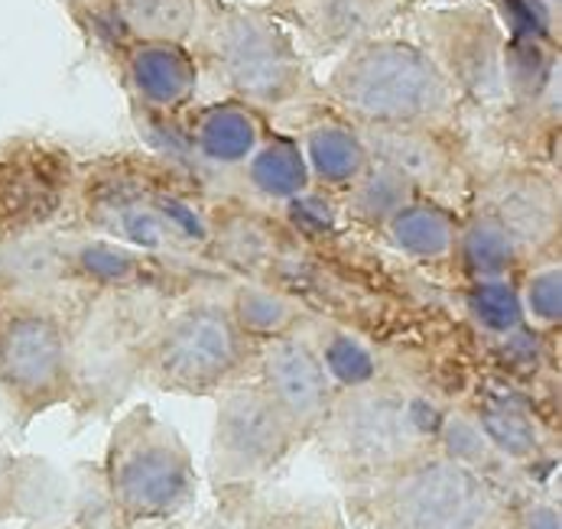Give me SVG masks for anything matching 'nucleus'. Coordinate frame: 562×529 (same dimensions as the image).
<instances>
[{"label":"nucleus","instance_id":"c756f323","mask_svg":"<svg viewBox=\"0 0 562 529\" xmlns=\"http://www.w3.org/2000/svg\"><path fill=\"white\" fill-rule=\"evenodd\" d=\"M507 524L514 529H562V517L557 504L527 497L514 510H507Z\"/></svg>","mask_w":562,"mask_h":529},{"label":"nucleus","instance_id":"393cba45","mask_svg":"<svg viewBox=\"0 0 562 529\" xmlns=\"http://www.w3.org/2000/svg\"><path fill=\"white\" fill-rule=\"evenodd\" d=\"M475 423L491 442V449L504 461L514 464H533L543 454V432L533 419V413L504 393H491L475 406Z\"/></svg>","mask_w":562,"mask_h":529},{"label":"nucleus","instance_id":"f257e3e1","mask_svg":"<svg viewBox=\"0 0 562 529\" xmlns=\"http://www.w3.org/2000/svg\"><path fill=\"white\" fill-rule=\"evenodd\" d=\"M325 101L358 127H456L459 91L429 53L403 36H371L341 53L325 78Z\"/></svg>","mask_w":562,"mask_h":529},{"label":"nucleus","instance_id":"5701e85b","mask_svg":"<svg viewBox=\"0 0 562 529\" xmlns=\"http://www.w3.org/2000/svg\"><path fill=\"white\" fill-rule=\"evenodd\" d=\"M222 300L228 305L235 325L254 345L296 331L310 315L306 305L257 280H232L222 290Z\"/></svg>","mask_w":562,"mask_h":529},{"label":"nucleus","instance_id":"4be33fe9","mask_svg":"<svg viewBox=\"0 0 562 529\" xmlns=\"http://www.w3.org/2000/svg\"><path fill=\"white\" fill-rule=\"evenodd\" d=\"M419 192L403 179L401 172H394L391 166L371 159L368 169L338 195V209H341V222L351 234L358 237H374L381 234V227L387 225L409 199H416Z\"/></svg>","mask_w":562,"mask_h":529},{"label":"nucleus","instance_id":"7ed1b4c3","mask_svg":"<svg viewBox=\"0 0 562 529\" xmlns=\"http://www.w3.org/2000/svg\"><path fill=\"white\" fill-rule=\"evenodd\" d=\"M257 348L235 325L222 290L195 293L150 328L137 374L166 393L212 396L241 383L244 371L257 364Z\"/></svg>","mask_w":562,"mask_h":529},{"label":"nucleus","instance_id":"f8f14e48","mask_svg":"<svg viewBox=\"0 0 562 529\" xmlns=\"http://www.w3.org/2000/svg\"><path fill=\"white\" fill-rule=\"evenodd\" d=\"M487 212L524 250L530 263L560 260L562 185L540 162H507L475 179L469 202Z\"/></svg>","mask_w":562,"mask_h":529},{"label":"nucleus","instance_id":"2eb2a0df","mask_svg":"<svg viewBox=\"0 0 562 529\" xmlns=\"http://www.w3.org/2000/svg\"><path fill=\"white\" fill-rule=\"evenodd\" d=\"M121 76L131 98L144 111L157 117H179L192 108L199 94L202 63L189 49V43L127 40L121 53Z\"/></svg>","mask_w":562,"mask_h":529},{"label":"nucleus","instance_id":"cd10ccee","mask_svg":"<svg viewBox=\"0 0 562 529\" xmlns=\"http://www.w3.org/2000/svg\"><path fill=\"white\" fill-rule=\"evenodd\" d=\"M517 293L527 325L537 331H557L562 325V263L540 260L517 277Z\"/></svg>","mask_w":562,"mask_h":529},{"label":"nucleus","instance_id":"2f4dec72","mask_svg":"<svg viewBox=\"0 0 562 529\" xmlns=\"http://www.w3.org/2000/svg\"><path fill=\"white\" fill-rule=\"evenodd\" d=\"M254 529H328L322 524L319 514L310 510H277V514H263Z\"/></svg>","mask_w":562,"mask_h":529},{"label":"nucleus","instance_id":"a878e982","mask_svg":"<svg viewBox=\"0 0 562 529\" xmlns=\"http://www.w3.org/2000/svg\"><path fill=\"white\" fill-rule=\"evenodd\" d=\"M313 341L319 348L322 364H325L328 378L335 383V390H355V386L381 383L378 354L371 351L368 341H361L348 328H338V325H325L322 322L319 331L313 335Z\"/></svg>","mask_w":562,"mask_h":529},{"label":"nucleus","instance_id":"1a4fd4ad","mask_svg":"<svg viewBox=\"0 0 562 529\" xmlns=\"http://www.w3.org/2000/svg\"><path fill=\"white\" fill-rule=\"evenodd\" d=\"M423 49L459 91L462 104L501 108L510 94V53L497 13L465 0L456 7H439L419 20Z\"/></svg>","mask_w":562,"mask_h":529},{"label":"nucleus","instance_id":"9d476101","mask_svg":"<svg viewBox=\"0 0 562 529\" xmlns=\"http://www.w3.org/2000/svg\"><path fill=\"white\" fill-rule=\"evenodd\" d=\"M79 159L43 140L0 150V244L69 227Z\"/></svg>","mask_w":562,"mask_h":529},{"label":"nucleus","instance_id":"b1692460","mask_svg":"<svg viewBox=\"0 0 562 529\" xmlns=\"http://www.w3.org/2000/svg\"><path fill=\"white\" fill-rule=\"evenodd\" d=\"M108 13L127 40L189 43L205 20V0H111Z\"/></svg>","mask_w":562,"mask_h":529},{"label":"nucleus","instance_id":"f704fd0d","mask_svg":"<svg viewBox=\"0 0 562 529\" xmlns=\"http://www.w3.org/2000/svg\"><path fill=\"white\" fill-rule=\"evenodd\" d=\"M0 293H3V263H0Z\"/></svg>","mask_w":562,"mask_h":529},{"label":"nucleus","instance_id":"6e6552de","mask_svg":"<svg viewBox=\"0 0 562 529\" xmlns=\"http://www.w3.org/2000/svg\"><path fill=\"white\" fill-rule=\"evenodd\" d=\"M63 267L66 283L76 293L140 296L160 303H169L176 296L186 300L195 293H218L235 280L202 260L166 257L72 227H63Z\"/></svg>","mask_w":562,"mask_h":529},{"label":"nucleus","instance_id":"f3484780","mask_svg":"<svg viewBox=\"0 0 562 529\" xmlns=\"http://www.w3.org/2000/svg\"><path fill=\"white\" fill-rule=\"evenodd\" d=\"M263 111L238 98H222L186 114V147L202 169L235 176L267 134Z\"/></svg>","mask_w":562,"mask_h":529},{"label":"nucleus","instance_id":"a211bd4d","mask_svg":"<svg viewBox=\"0 0 562 529\" xmlns=\"http://www.w3.org/2000/svg\"><path fill=\"white\" fill-rule=\"evenodd\" d=\"M459 222H462V209H452L429 195H416L381 227L378 244H384L391 254H397L401 260L419 270L452 273Z\"/></svg>","mask_w":562,"mask_h":529},{"label":"nucleus","instance_id":"473e14b6","mask_svg":"<svg viewBox=\"0 0 562 529\" xmlns=\"http://www.w3.org/2000/svg\"><path fill=\"white\" fill-rule=\"evenodd\" d=\"M76 7H81V10H88V13H108V3L111 0H72Z\"/></svg>","mask_w":562,"mask_h":529},{"label":"nucleus","instance_id":"39448f33","mask_svg":"<svg viewBox=\"0 0 562 529\" xmlns=\"http://www.w3.org/2000/svg\"><path fill=\"white\" fill-rule=\"evenodd\" d=\"M361 487L374 529H507V500L497 484L436 449Z\"/></svg>","mask_w":562,"mask_h":529},{"label":"nucleus","instance_id":"9b49d317","mask_svg":"<svg viewBox=\"0 0 562 529\" xmlns=\"http://www.w3.org/2000/svg\"><path fill=\"white\" fill-rule=\"evenodd\" d=\"M296 446V432L257 380H241L222 390L212 429V477L218 487H238L267 477Z\"/></svg>","mask_w":562,"mask_h":529},{"label":"nucleus","instance_id":"6ab92c4d","mask_svg":"<svg viewBox=\"0 0 562 529\" xmlns=\"http://www.w3.org/2000/svg\"><path fill=\"white\" fill-rule=\"evenodd\" d=\"M296 140L306 156L313 185L331 195H341L371 162L361 127L335 108L310 117Z\"/></svg>","mask_w":562,"mask_h":529},{"label":"nucleus","instance_id":"7c9ffc66","mask_svg":"<svg viewBox=\"0 0 562 529\" xmlns=\"http://www.w3.org/2000/svg\"><path fill=\"white\" fill-rule=\"evenodd\" d=\"M16 494H20V458L0 449V520L16 514Z\"/></svg>","mask_w":562,"mask_h":529},{"label":"nucleus","instance_id":"c9c22d12","mask_svg":"<svg viewBox=\"0 0 562 529\" xmlns=\"http://www.w3.org/2000/svg\"><path fill=\"white\" fill-rule=\"evenodd\" d=\"M36 529H76V527H36Z\"/></svg>","mask_w":562,"mask_h":529},{"label":"nucleus","instance_id":"aec40b11","mask_svg":"<svg viewBox=\"0 0 562 529\" xmlns=\"http://www.w3.org/2000/svg\"><path fill=\"white\" fill-rule=\"evenodd\" d=\"M235 176L241 182V199L270 212H280L283 205L313 189V176L300 140L273 127H267L263 140Z\"/></svg>","mask_w":562,"mask_h":529},{"label":"nucleus","instance_id":"ddd939ff","mask_svg":"<svg viewBox=\"0 0 562 529\" xmlns=\"http://www.w3.org/2000/svg\"><path fill=\"white\" fill-rule=\"evenodd\" d=\"M371 159L391 166L403 179L429 199H439L452 209H465L475 169L469 162L465 147L452 137V127H361Z\"/></svg>","mask_w":562,"mask_h":529},{"label":"nucleus","instance_id":"4468645a","mask_svg":"<svg viewBox=\"0 0 562 529\" xmlns=\"http://www.w3.org/2000/svg\"><path fill=\"white\" fill-rule=\"evenodd\" d=\"M257 383L283 413L300 442L319 432L338 393L313 335L303 328L270 338L257 348Z\"/></svg>","mask_w":562,"mask_h":529},{"label":"nucleus","instance_id":"dca6fc26","mask_svg":"<svg viewBox=\"0 0 562 529\" xmlns=\"http://www.w3.org/2000/svg\"><path fill=\"white\" fill-rule=\"evenodd\" d=\"M403 0H277V16L319 53H345L381 36Z\"/></svg>","mask_w":562,"mask_h":529},{"label":"nucleus","instance_id":"f03ea898","mask_svg":"<svg viewBox=\"0 0 562 529\" xmlns=\"http://www.w3.org/2000/svg\"><path fill=\"white\" fill-rule=\"evenodd\" d=\"M446 409L426 393L401 383H371L338 390L316 432L322 452L355 484H368L409 458L429 452Z\"/></svg>","mask_w":562,"mask_h":529},{"label":"nucleus","instance_id":"423d86ee","mask_svg":"<svg viewBox=\"0 0 562 529\" xmlns=\"http://www.w3.org/2000/svg\"><path fill=\"white\" fill-rule=\"evenodd\" d=\"M104 491L114 517L124 527H140L182 514L199 494V474L179 432L137 406L108 439Z\"/></svg>","mask_w":562,"mask_h":529},{"label":"nucleus","instance_id":"0eeeda50","mask_svg":"<svg viewBox=\"0 0 562 529\" xmlns=\"http://www.w3.org/2000/svg\"><path fill=\"white\" fill-rule=\"evenodd\" d=\"M76 296L0 293V393L20 419L76 396L72 318L66 312Z\"/></svg>","mask_w":562,"mask_h":529},{"label":"nucleus","instance_id":"bb28decb","mask_svg":"<svg viewBox=\"0 0 562 529\" xmlns=\"http://www.w3.org/2000/svg\"><path fill=\"white\" fill-rule=\"evenodd\" d=\"M462 312L491 341H501V338L514 335L520 325H527L520 293H517V280L462 283Z\"/></svg>","mask_w":562,"mask_h":529},{"label":"nucleus","instance_id":"412c9836","mask_svg":"<svg viewBox=\"0 0 562 529\" xmlns=\"http://www.w3.org/2000/svg\"><path fill=\"white\" fill-rule=\"evenodd\" d=\"M530 260L524 257L520 244L497 225L487 212L465 205L456 234L452 273L462 283L479 280H517Z\"/></svg>","mask_w":562,"mask_h":529},{"label":"nucleus","instance_id":"20e7f679","mask_svg":"<svg viewBox=\"0 0 562 529\" xmlns=\"http://www.w3.org/2000/svg\"><path fill=\"white\" fill-rule=\"evenodd\" d=\"M205 63L228 98L257 111H280L313 94V76L296 33L263 7L228 3L205 20Z\"/></svg>","mask_w":562,"mask_h":529},{"label":"nucleus","instance_id":"72a5a7b5","mask_svg":"<svg viewBox=\"0 0 562 529\" xmlns=\"http://www.w3.org/2000/svg\"><path fill=\"white\" fill-rule=\"evenodd\" d=\"M537 3H540V7H547L550 13H557V10L562 7V0H537Z\"/></svg>","mask_w":562,"mask_h":529},{"label":"nucleus","instance_id":"c85d7f7f","mask_svg":"<svg viewBox=\"0 0 562 529\" xmlns=\"http://www.w3.org/2000/svg\"><path fill=\"white\" fill-rule=\"evenodd\" d=\"M432 449L446 454V458H452V461H459V464H465V468H472V471H479L487 481H494L491 474L504 461L501 454L491 449V442L484 439V432L479 429L472 413H449L446 409Z\"/></svg>","mask_w":562,"mask_h":529}]
</instances>
